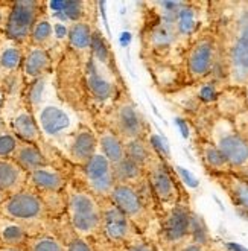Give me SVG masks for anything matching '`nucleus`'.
Returning a JSON list of instances; mask_svg holds the SVG:
<instances>
[{
	"mask_svg": "<svg viewBox=\"0 0 248 251\" xmlns=\"http://www.w3.org/2000/svg\"><path fill=\"white\" fill-rule=\"evenodd\" d=\"M113 251H158L157 245H154L152 242H149L148 239H140L136 242H131L118 248H113Z\"/></svg>",
	"mask_w": 248,
	"mask_h": 251,
	"instance_id": "nucleus-35",
	"label": "nucleus"
},
{
	"mask_svg": "<svg viewBox=\"0 0 248 251\" xmlns=\"http://www.w3.org/2000/svg\"><path fill=\"white\" fill-rule=\"evenodd\" d=\"M12 160L16 161L25 172H27V175L43 166L53 165L40 146H37L34 143L22 142V140L19 142L17 151L14 154Z\"/></svg>",
	"mask_w": 248,
	"mask_h": 251,
	"instance_id": "nucleus-26",
	"label": "nucleus"
},
{
	"mask_svg": "<svg viewBox=\"0 0 248 251\" xmlns=\"http://www.w3.org/2000/svg\"><path fill=\"white\" fill-rule=\"evenodd\" d=\"M49 75H53V56L50 52L27 46L25 49L23 64H22V81L23 87L32 84L41 78H46Z\"/></svg>",
	"mask_w": 248,
	"mask_h": 251,
	"instance_id": "nucleus-21",
	"label": "nucleus"
},
{
	"mask_svg": "<svg viewBox=\"0 0 248 251\" xmlns=\"http://www.w3.org/2000/svg\"><path fill=\"white\" fill-rule=\"evenodd\" d=\"M0 251H26L25 248H17V247H3L0 245Z\"/></svg>",
	"mask_w": 248,
	"mask_h": 251,
	"instance_id": "nucleus-38",
	"label": "nucleus"
},
{
	"mask_svg": "<svg viewBox=\"0 0 248 251\" xmlns=\"http://www.w3.org/2000/svg\"><path fill=\"white\" fill-rule=\"evenodd\" d=\"M25 56V48L8 40L0 34V87L6 96L16 88V82L22 81V64Z\"/></svg>",
	"mask_w": 248,
	"mask_h": 251,
	"instance_id": "nucleus-16",
	"label": "nucleus"
},
{
	"mask_svg": "<svg viewBox=\"0 0 248 251\" xmlns=\"http://www.w3.org/2000/svg\"><path fill=\"white\" fill-rule=\"evenodd\" d=\"M194 143H195V150H197V154L201 160V163L209 175L233 172L227 158L212 142L202 139L199 136H195Z\"/></svg>",
	"mask_w": 248,
	"mask_h": 251,
	"instance_id": "nucleus-24",
	"label": "nucleus"
},
{
	"mask_svg": "<svg viewBox=\"0 0 248 251\" xmlns=\"http://www.w3.org/2000/svg\"><path fill=\"white\" fill-rule=\"evenodd\" d=\"M53 96H56V88L53 85V75L41 78L32 84L23 87V99L27 108L32 113Z\"/></svg>",
	"mask_w": 248,
	"mask_h": 251,
	"instance_id": "nucleus-27",
	"label": "nucleus"
},
{
	"mask_svg": "<svg viewBox=\"0 0 248 251\" xmlns=\"http://www.w3.org/2000/svg\"><path fill=\"white\" fill-rule=\"evenodd\" d=\"M46 11V3L41 0H17L11 2L9 14L3 27V35L22 48L31 46L34 26L40 16Z\"/></svg>",
	"mask_w": 248,
	"mask_h": 251,
	"instance_id": "nucleus-13",
	"label": "nucleus"
},
{
	"mask_svg": "<svg viewBox=\"0 0 248 251\" xmlns=\"http://www.w3.org/2000/svg\"><path fill=\"white\" fill-rule=\"evenodd\" d=\"M110 200L114 205H118L121 212L137 227L143 236L147 234L154 221L158 223L160 215L148 183L140 186L116 184Z\"/></svg>",
	"mask_w": 248,
	"mask_h": 251,
	"instance_id": "nucleus-7",
	"label": "nucleus"
},
{
	"mask_svg": "<svg viewBox=\"0 0 248 251\" xmlns=\"http://www.w3.org/2000/svg\"><path fill=\"white\" fill-rule=\"evenodd\" d=\"M174 251H209V247L207 245H202V244H198V242H194V241H186L183 242L181 245H178Z\"/></svg>",
	"mask_w": 248,
	"mask_h": 251,
	"instance_id": "nucleus-37",
	"label": "nucleus"
},
{
	"mask_svg": "<svg viewBox=\"0 0 248 251\" xmlns=\"http://www.w3.org/2000/svg\"><path fill=\"white\" fill-rule=\"evenodd\" d=\"M195 212L189 204V195L186 194L177 205L160 216L157 230V248L162 251H174L178 245L192 238Z\"/></svg>",
	"mask_w": 248,
	"mask_h": 251,
	"instance_id": "nucleus-11",
	"label": "nucleus"
},
{
	"mask_svg": "<svg viewBox=\"0 0 248 251\" xmlns=\"http://www.w3.org/2000/svg\"><path fill=\"white\" fill-rule=\"evenodd\" d=\"M96 136H98V146H99L98 150L108 158V161L113 166L118 165L119 161H122L126 157L124 140L110 128L98 122Z\"/></svg>",
	"mask_w": 248,
	"mask_h": 251,
	"instance_id": "nucleus-25",
	"label": "nucleus"
},
{
	"mask_svg": "<svg viewBox=\"0 0 248 251\" xmlns=\"http://www.w3.org/2000/svg\"><path fill=\"white\" fill-rule=\"evenodd\" d=\"M102 205V241L107 242L111 250L131 242L143 239L145 236L137 227L114 205L110 198L100 200Z\"/></svg>",
	"mask_w": 248,
	"mask_h": 251,
	"instance_id": "nucleus-14",
	"label": "nucleus"
},
{
	"mask_svg": "<svg viewBox=\"0 0 248 251\" xmlns=\"http://www.w3.org/2000/svg\"><path fill=\"white\" fill-rule=\"evenodd\" d=\"M98 148L99 146H98L96 131L81 124V126L66 140L63 151L66 158L75 168H82L98 152Z\"/></svg>",
	"mask_w": 248,
	"mask_h": 251,
	"instance_id": "nucleus-19",
	"label": "nucleus"
},
{
	"mask_svg": "<svg viewBox=\"0 0 248 251\" xmlns=\"http://www.w3.org/2000/svg\"><path fill=\"white\" fill-rule=\"evenodd\" d=\"M145 172H147V180L160 216L169 212L174 205H177V202L187 194L177 175L160 152Z\"/></svg>",
	"mask_w": 248,
	"mask_h": 251,
	"instance_id": "nucleus-10",
	"label": "nucleus"
},
{
	"mask_svg": "<svg viewBox=\"0 0 248 251\" xmlns=\"http://www.w3.org/2000/svg\"><path fill=\"white\" fill-rule=\"evenodd\" d=\"M31 46L41 48L50 53L55 48H58V41L55 38V31H53V23L46 14V11L41 14L38 22L34 26L32 37H31Z\"/></svg>",
	"mask_w": 248,
	"mask_h": 251,
	"instance_id": "nucleus-31",
	"label": "nucleus"
},
{
	"mask_svg": "<svg viewBox=\"0 0 248 251\" xmlns=\"http://www.w3.org/2000/svg\"><path fill=\"white\" fill-rule=\"evenodd\" d=\"M210 29L220 50V81L225 88L248 82V0L209 2Z\"/></svg>",
	"mask_w": 248,
	"mask_h": 251,
	"instance_id": "nucleus-2",
	"label": "nucleus"
},
{
	"mask_svg": "<svg viewBox=\"0 0 248 251\" xmlns=\"http://www.w3.org/2000/svg\"><path fill=\"white\" fill-rule=\"evenodd\" d=\"M32 233L17 221H12L0 215V245L25 248Z\"/></svg>",
	"mask_w": 248,
	"mask_h": 251,
	"instance_id": "nucleus-29",
	"label": "nucleus"
},
{
	"mask_svg": "<svg viewBox=\"0 0 248 251\" xmlns=\"http://www.w3.org/2000/svg\"><path fill=\"white\" fill-rule=\"evenodd\" d=\"M114 169V180L116 184H131V186H140L148 183L147 172H145L139 165H136L133 160L125 157L118 165L113 166Z\"/></svg>",
	"mask_w": 248,
	"mask_h": 251,
	"instance_id": "nucleus-32",
	"label": "nucleus"
},
{
	"mask_svg": "<svg viewBox=\"0 0 248 251\" xmlns=\"http://www.w3.org/2000/svg\"><path fill=\"white\" fill-rule=\"evenodd\" d=\"M27 186V172H25L11 158H0V189L9 195L17 194Z\"/></svg>",
	"mask_w": 248,
	"mask_h": 251,
	"instance_id": "nucleus-28",
	"label": "nucleus"
},
{
	"mask_svg": "<svg viewBox=\"0 0 248 251\" xmlns=\"http://www.w3.org/2000/svg\"><path fill=\"white\" fill-rule=\"evenodd\" d=\"M99 124L110 128L124 142L136 139H149V124L136 105L133 98H131L128 88L122 92V95L114 102L113 107L104 116H100Z\"/></svg>",
	"mask_w": 248,
	"mask_h": 251,
	"instance_id": "nucleus-9",
	"label": "nucleus"
},
{
	"mask_svg": "<svg viewBox=\"0 0 248 251\" xmlns=\"http://www.w3.org/2000/svg\"><path fill=\"white\" fill-rule=\"evenodd\" d=\"M69 181L66 172L53 165L43 166L27 175V187L40 194L46 204H49L50 198H64Z\"/></svg>",
	"mask_w": 248,
	"mask_h": 251,
	"instance_id": "nucleus-17",
	"label": "nucleus"
},
{
	"mask_svg": "<svg viewBox=\"0 0 248 251\" xmlns=\"http://www.w3.org/2000/svg\"><path fill=\"white\" fill-rule=\"evenodd\" d=\"M8 198H9V194H8V192H5V190L0 189V205H2Z\"/></svg>",
	"mask_w": 248,
	"mask_h": 251,
	"instance_id": "nucleus-39",
	"label": "nucleus"
},
{
	"mask_svg": "<svg viewBox=\"0 0 248 251\" xmlns=\"http://www.w3.org/2000/svg\"><path fill=\"white\" fill-rule=\"evenodd\" d=\"M32 114L46 143L50 142L61 145V148L64 146L66 140L81 126L75 108L69 107L58 96H53L45 102Z\"/></svg>",
	"mask_w": 248,
	"mask_h": 251,
	"instance_id": "nucleus-8",
	"label": "nucleus"
},
{
	"mask_svg": "<svg viewBox=\"0 0 248 251\" xmlns=\"http://www.w3.org/2000/svg\"><path fill=\"white\" fill-rule=\"evenodd\" d=\"M189 122L197 136L212 142L223 152L233 172L248 178V129L236 122L235 116L223 114L209 105L192 111Z\"/></svg>",
	"mask_w": 248,
	"mask_h": 251,
	"instance_id": "nucleus-3",
	"label": "nucleus"
},
{
	"mask_svg": "<svg viewBox=\"0 0 248 251\" xmlns=\"http://www.w3.org/2000/svg\"><path fill=\"white\" fill-rule=\"evenodd\" d=\"M210 178L220 186L231 204L235 205L239 215L248 219V178L235 172L227 174H212Z\"/></svg>",
	"mask_w": 248,
	"mask_h": 251,
	"instance_id": "nucleus-22",
	"label": "nucleus"
},
{
	"mask_svg": "<svg viewBox=\"0 0 248 251\" xmlns=\"http://www.w3.org/2000/svg\"><path fill=\"white\" fill-rule=\"evenodd\" d=\"M26 251H67L69 242L66 244L61 238L52 233H37L27 239L25 245Z\"/></svg>",
	"mask_w": 248,
	"mask_h": 251,
	"instance_id": "nucleus-33",
	"label": "nucleus"
},
{
	"mask_svg": "<svg viewBox=\"0 0 248 251\" xmlns=\"http://www.w3.org/2000/svg\"><path fill=\"white\" fill-rule=\"evenodd\" d=\"M67 251H95V248L90 241H85V239L78 238V236H74V239L69 242Z\"/></svg>",
	"mask_w": 248,
	"mask_h": 251,
	"instance_id": "nucleus-36",
	"label": "nucleus"
},
{
	"mask_svg": "<svg viewBox=\"0 0 248 251\" xmlns=\"http://www.w3.org/2000/svg\"><path fill=\"white\" fill-rule=\"evenodd\" d=\"M244 93H245V100H247V107H248V82L244 87Z\"/></svg>",
	"mask_w": 248,
	"mask_h": 251,
	"instance_id": "nucleus-40",
	"label": "nucleus"
},
{
	"mask_svg": "<svg viewBox=\"0 0 248 251\" xmlns=\"http://www.w3.org/2000/svg\"><path fill=\"white\" fill-rule=\"evenodd\" d=\"M0 215L17 221L27 230L45 224L50 218V210L43 197L31 187H25L0 205Z\"/></svg>",
	"mask_w": 248,
	"mask_h": 251,
	"instance_id": "nucleus-12",
	"label": "nucleus"
},
{
	"mask_svg": "<svg viewBox=\"0 0 248 251\" xmlns=\"http://www.w3.org/2000/svg\"><path fill=\"white\" fill-rule=\"evenodd\" d=\"M183 72L184 88L210 79L220 81V50L210 25L191 44L184 58Z\"/></svg>",
	"mask_w": 248,
	"mask_h": 251,
	"instance_id": "nucleus-6",
	"label": "nucleus"
},
{
	"mask_svg": "<svg viewBox=\"0 0 248 251\" xmlns=\"http://www.w3.org/2000/svg\"><path fill=\"white\" fill-rule=\"evenodd\" d=\"M125 90L126 85L116 64L114 53L96 29L92 55L84 72V99L92 111L104 116Z\"/></svg>",
	"mask_w": 248,
	"mask_h": 251,
	"instance_id": "nucleus-4",
	"label": "nucleus"
},
{
	"mask_svg": "<svg viewBox=\"0 0 248 251\" xmlns=\"http://www.w3.org/2000/svg\"><path fill=\"white\" fill-rule=\"evenodd\" d=\"M124 143H125L126 157L129 160H133L143 171H147V168L152 163L155 155L160 152L149 139H136V140H128Z\"/></svg>",
	"mask_w": 248,
	"mask_h": 251,
	"instance_id": "nucleus-30",
	"label": "nucleus"
},
{
	"mask_svg": "<svg viewBox=\"0 0 248 251\" xmlns=\"http://www.w3.org/2000/svg\"><path fill=\"white\" fill-rule=\"evenodd\" d=\"M79 172L78 181L99 200H107L116 186L114 169L108 158L99 150L92 160L82 168H76Z\"/></svg>",
	"mask_w": 248,
	"mask_h": 251,
	"instance_id": "nucleus-15",
	"label": "nucleus"
},
{
	"mask_svg": "<svg viewBox=\"0 0 248 251\" xmlns=\"http://www.w3.org/2000/svg\"><path fill=\"white\" fill-rule=\"evenodd\" d=\"M95 32H96L95 22H89V20L76 22L69 27L67 49L70 52H74L85 64L89 63L92 55Z\"/></svg>",
	"mask_w": 248,
	"mask_h": 251,
	"instance_id": "nucleus-23",
	"label": "nucleus"
},
{
	"mask_svg": "<svg viewBox=\"0 0 248 251\" xmlns=\"http://www.w3.org/2000/svg\"><path fill=\"white\" fill-rule=\"evenodd\" d=\"M66 215L75 236L90 242L102 241L100 200L90 194L78 180H70L66 187Z\"/></svg>",
	"mask_w": 248,
	"mask_h": 251,
	"instance_id": "nucleus-5",
	"label": "nucleus"
},
{
	"mask_svg": "<svg viewBox=\"0 0 248 251\" xmlns=\"http://www.w3.org/2000/svg\"><path fill=\"white\" fill-rule=\"evenodd\" d=\"M14 104H16V108H12L9 121H8L9 131L22 142L34 143L43 150V146L48 143L45 139H43V134L37 125V121H35L32 111L26 105V102L23 99V90L17 96V99L14 100Z\"/></svg>",
	"mask_w": 248,
	"mask_h": 251,
	"instance_id": "nucleus-18",
	"label": "nucleus"
},
{
	"mask_svg": "<svg viewBox=\"0 0 248 251\" xmlns=\"http://www.w3.org/2000/svg\"><path fill=\"white\" fill-rule=\"evenodd\" d=\"M184 0L143 2L140 26V56L163 93L172 95L184 88L186 52L180 44L177 16Z\"/></svg>",
	"mask_w": 248,
	"mask_h": 251,
	"instance_id": "nucleus-1",
	"label": "nucleus"
},
{
	"mask_svg": "<svg viewBox=\"0 0 248 251\" xmlns=\"http://www.w3.org/2000/svg\"><path fill=\"white\" fill-rule=\"evenodd\" d=\"M46 3V14L53 23H63L72 26L76 22L89 20L95 22L96 16V5L95 2H45Z\"/></svg>",
	"mask_w": 248,
	"mask_h": 251,
	"instance_id": "nucleus-20",
	"label": "nucleus"
},
{
	"mask_svg": "<svg viewBox=\"0 0 248 251\" xmlns=\"http://www.w3.org/2000/svg\"><path fill=\"white\" fill-rule=\"evenodd\" d=\"M20 139H17L12 132L8 129L0 134V158H11L17 151Z\"/></svg>",
	"mask_w": 248,
	"mask_h": 251,
	"instance_id": "nucleus-34",
	"label": "nucleus"
}]
</instances>
